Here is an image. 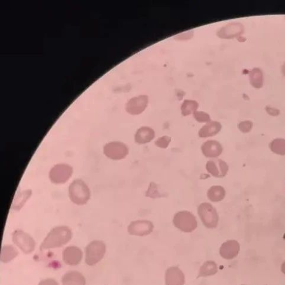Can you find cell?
<instances>
[{
  "label": "cell",
  "instance_id": "obj_3",
  "mask_svg": "<svg viewBox=\"0 0 285 285\" xmlns=\"http://www.w3.org/2000/svg\"><path fill=\"white\" fill-rule=\"evenodd\" d=\"M173 223L176 228L185 233L193 232L198 227L196 216L187 211L177 212L174 215Z\"/></svg>",
  "mask_w": 285,
  "mask_h": 285
},
{
  "label": "cell",
  "instance_id": "obj_16",
  "mask_svg": "<svg viewBox=\"0 0 285 285\" xmlns=\"http://www.w3.org/2000/svg\"><path fill=\"white\" fill-rule=\"evenodd\" d=\"M31 190H24L16 194L13 202L12 209L14 210H20L31 196Z\"/></svg>",
  "mask_w": 285,
  "mask_h": 285
},
{
  "label": "cell",
  "instance_id": "obj_6",
  "mask_svg": "<svg viewBox=\"0 0 285 285\" xmlns=\"http://www.w3.org/2000/svg\"><path fill=\"white\" fill-rule=\"evenodd\" d=\"M103 151L107 157L115 161L123 160L129 153L128 147L120 142H111L106 144Z\"/></svg>",
  "mask_w": 285,
  "mask_h": 285
},
{
  "label": "cell",
  "instance_id": "obj_8",
  "mask_svg": "<svg viewBox=\"0 0 285 285\" xmlns=\"http://www.w3.org/2000/svg\"><path fill=\"white\" fill-rule=\"evenodd\" d=\"M153 223L147 220H139L132 222L128 227V232L132 235L144 236L153 232Z\"/></svg>",
  "mask_w": 285,
  "mask_h": 285
},
{
  "label": "cell",
  "instance_id": "obj_20",
  "mask_svg": "<svg viewBox=\"0 0 285 285\" xmlns=\"http://www.w3.org/2000/svg\"><path fill=\"white\" fill-rule=\"evenodd\" d=\"M199 107V104L196 101L186 100L184 101L181 106V112L183 116H188L194 114Z\"/></svg>",
  "mask_w": 285,
  "mask_h": 285
},
{
  "label": "cell",
  "instance_id": "obj_17",
  "mask_svg": "<svg viewBox=\"0 0 285 285\" xmlns=\"http://www.w3.org/2000/svg\"><path fill=\"white\" fill-rule=\"evenodd\" d=\"M207 197L212 202H219L225 199L226 197L225 189L221 186H212L208 189Z\"/></svg>",
  "mask_w": 285,
  "mask_h": 285
},
{
  "label": "cell",
  "instance_id": "obj_23",
  "mask_svg": "<svg viewBox=\"0 0 285 285\" xmlns=\"http://www.w3.org/2000/svg\"><path fill=\"white\" fill-rule=\"evenodd\" d=\"M171 138L168 136H164L159 138L155 142V145L162 149H167L171 142Z\"/></svg>",
  "mask_w": 285,
  "mask_h": 285
},
{
  "label": "cell",
  "instance_id": "obj_12",
  "mask_svg": "<svg viewBox=\"0 0 285 285\" xmlns=\"http://www.w3.org/2000/svg\"><path fill=\"white\" fill-rule=\"evenodd\" d=\"M165 280L167 285H183L185 275L178 267H171L166 272Z\"/></svg>",
  "mask_w": 285,
  "mask_h": 285
},
{
  "label": "cell",
  "instance_id": "obj_26",
  "mask_svg": "<svg viewBox=\"0 0 285 285\" xmlns=\"http://www.w3.org/2000/svg\"><path fill=\"white\" fill-rule=\"evenodd\" d=\"M282 72H283V74L285 76V64L283 65V66L282 67Z\"/></svg>",
  "mask_w": 285,
  "mask_h": 285
},
{
  "label": "cell",
  "instance_id": "obj_11",
  "mask_svg": "<svg viewBox=\"0 0 285 285\" xmlns=\"http://www.w3.org/2000/svg\"><path fill=\"white\" fill-rule=\"evenodd\" d=\"M201 150L205 157L216 158L221 154L223 148L218 142L210 140L203 143L201 146Z\"/></svg>",
  "mask_w": 285,
  "mask_h": 285
},
{
  "label": "cell",
  "instance_id": "obj_15",
  "mask_svg": "<svg viewBox=\"0 0 285 285\" xmlns=\"http://www.w3.org/2000/svg\"><path fill=\"white\" fill-rule=\"evenodd\" d=\"M155 137L153 129L149 127H142L138 130L135 136V142L139 144L149 143Z\"/></svg>",
  "mask_w": 285,
  "mask_h": 285
},
{
  "label": "cell",
  "instance_id": "obj_7",
  "mask_svg": "<svg viewBox=\"0 0 285 285\" xmlns=\"http://www.w3.org/2000/svg\"><path fill=\"white\" fill-rule=\"evenodd\" d=\"M149 103V97L146 95H141L133 97L126 104L125 110L131 115L142 114L147 107Z\"/></svg>",
  "mask_w": 285,
  "mask_h": 285
},
{
  "label": "cell",
  "instance_id": "obj_18",
  "mask_svg": "<svg viewBox=\"0 0 285 285\" xmlns=\"http://www.w3.org/2000/svg\"><path fill=\"white\" fill-rule=\"evenodd\" d=\"M218 271L217 265L213 261H207L202 266L198 277H207L215 275Z\"/></svg>",
  "mask_w": 285,
  "mask_h": 285
},
{
  "label": "cell",
  "instance_id": "obj_22",
  "mask_svg": "<svg viewBox=\"0 0 285 285\" xmlns=\"http://www.w3.org/2000/svg\"><path fill=\"white\" fill-rule=\"evenodd\" d=\"M194 117L199 122H208L211 121L210 115L204 111H196L193 114Z\"/></svg>",
  "mask_w": 285,
  "mask_h": 285
},
{
  "label": "cell",
  "instance_id": "obj_5",
  "mask_svg": "<svg viewBox=\"0 0 285 285\" xmlns=\"http://www.w3.org/2000/svg\"><path fill=\"white\" fill-rule=\"evenodd\" d=\"M73 174V168L71 166L60 164H57L50 169L49 179L55 184H64L69 180Z\"/></svg>",
  "mask_w": 285,
  "mask_h": 285
},
{
  "label": "cell",
  "instance_id": "obj_9",
  "mask_svg": "<svg viewBox=\"0 0 285 285\" xmlns=\"http://www.w3.org/2000/svg\"><path fill=\"white\" fill-rule=\"evenodd\" d=\"M206 169L208 172L214 177L223 178L228 173L229 167L225 161L214 160L207 162Z\"/></svg>",
  "mask_w": 285,
  "mask_h": 285
},
{
  "label": "cell",
  "instance_id": "obj_21",
  "mask_svg": "<svg viewBox=\"0 0 285 285\" xmlns=\"http://www.w3.org/2000/svg\"><path fill=\"white\" fill-rule=\"evenodd\" d=\"M270 149L274 153L284 156L285 155V139H276L269 144Z\"/></svg>",
  "mask_w": 285,
  "mask_h": 285
},
{
  "label": "cell",
  "instance_id": "obj_14",
  "mask_svg": "<svg viewBox=\"0 0 285 285\" xmlns=\"http://www.w3.org/2000/svg\"><path fill=\"white\" fill-rule=\"evenodd\" d=\"M221 129L222 125L220 122L210 121L200 130L198 135L201 138H210L217 135Z\"/></svg>",
  "mask_w": 285,
  "mask_h": 285
},
{
  "label": "cell",
  "instance_id": "obj_27",
  "mask_svg": "<svg viewBox=\"0 0 285 285\" xmlns=\"http://www.w3.org/2000/svg\"><path fill=\"white\" fill-rule=\"evenodd\" d=\"M242 285H245V284H242Z\"/></svg>",
  "mask_w": 285,
  "mask_h": 285
},
{
  "label": "cell",
  "instance_id": "obj_10",
  "mask_svg": "<svg viewBox=\"0 0 285 285\" xmlns=\"http://www.w3.org/2000/svg\"><path fill=\"white\" fill-rule=\"evenodd\" d=\"M240 250V246L236 240H228L222 244L219 249L221 257L227 260H232L237 257Z\"/></svg>",
  "mask_w": 285,
  "mask_h": 285
},
{
  "label": "cell",
  "instance_id": "obj_24",
  "mask_svg": "<svg viewBox=\"0 0 285 285\" xmlns=\"http://www.w3.org/2000/svg\"><path fill=\"white\" fill-rule=\"evenodd\" d=\"M240 131L243 133L250 132L252 128V122L250 121H244L240 122L238 125Z\"/></svg>",
  "mask_w": 285,
  "mask_h": 285
},
{
  "label": "cell",
  "instance_id": "obj_2",
  "mask_svg": "<svg viewBox=\"0 0 285 285\" xmlns=\"http://www.w3.org/2000/svg\"><path fill=\"white\" fill-rule=\"evenodd\" d=\"M71 231L67 227H57L53 229L43 241L45 247L59 246L67 243L71 239Z\"/></svg>",
  "mask_w": 285,
  "mask_h": 285
},
{
  "label": "cell",
  "instance_id": "obj_25",
  "mask_svg": "<svg viewBox=\"0 0 285 285\" xmlns=\"http://www.w3.org/2000/svg\"><path fill=\"white\" fill-rule=\"evenodd\" d=\"M281 271L285 275V261L282 263L281 266Z\"/></svg>",
  "mask_w": 285,
  "mask_h": 285
},
{
  "label": "cell",
  "instance_id": "obj_13",
  "mask_svg": "<svg viewBox=\"0 0 285 285\" xmlns=\"http://www.w3.org/2000/svg\"><path fill=\"white\" fill-rule=\"evenodd\" d=\"M243 29V26L240 23H230L223 27L218 31L217 35L220 38L232 39L242 34Z\"/></svg>",
  "mask_w": 285,
  "mask_h": 285
},
{
  "label": "cell",
  "instance_id": "obj_19",
  "mask_svg": "<svg viewBox=\"0 0 285 285\" xmlns=\"http://www.w3.org/2000/svg\"><path fill=\"white\" fill-rule=\"evenodd\" d=\"M250 81L251 84L256 88H260L263 86V73L262 71L259 68H254L250 72Z\"/></svg>",
  "mask_w": 285,
  "mask_h": 285
},
{
  "label": "cell",
  "instance_id": "obj_1",
  "mask_svg": "<svg viewBox=\"0 0 285 285\" xmlns=\"http://www.w3.org/2000/svg\"><path fill=\"white\" fill-rule=\"evenodd\" d=\"M69 196L72 203L78 205L87 203L91 193L87 185L81 179H75L69 186Z\"/></svg>",
  "mask_w": 285,
  "mask_h": 285
},
{
  "label": "cell",
  "instance_id": "obj_4",
  "mask_svg": "<svg viewBox=\"0 0 285 285\" xmlns=\"http://www.w3.org/2000/svg\"><path fill=\"white\" fill-rule=\"evenodd\" d=\"M198 215L204 225L208 229H215L218 226L219 216L211 204L202 203L198 209Z\"/></svg>",
  "mask_w": 285,
  "mask_h": 285
}]
</instances>
